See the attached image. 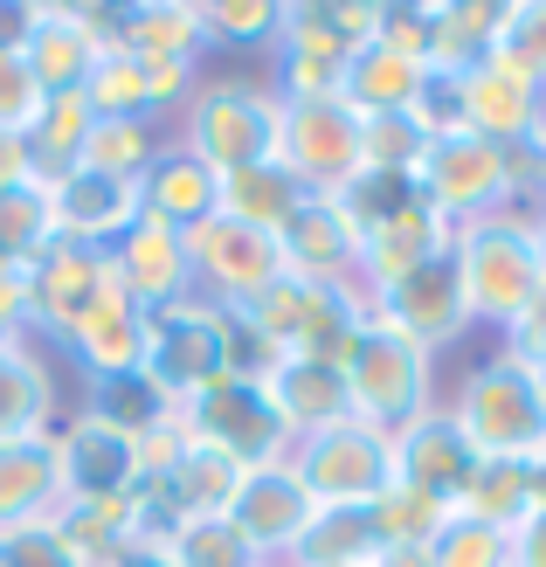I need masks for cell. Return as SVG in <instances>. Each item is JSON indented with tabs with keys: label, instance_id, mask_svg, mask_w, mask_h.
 Returning a JSON list of instances; mask_svg holds the SVG:
<instances>
[{
	"label": "cell",
	"instance_id": "cell-1",
	"mask_svg": "<svg viewBox=\"0 0 546 567\" xmlns=\"http://www.w3.org/2000/svg\"><path fill=\"white\" fill-rule=\"evenodd\" d=\"M450 264L464 277L477 332H512L546 298V249L533 215H484L450 236Z\"/></svg>",
	"mask_w": 546,
	"mask_h": 567
},
{
	"label": "cell",
	"instance_id": "cell-2",
	"mask_svg": "<svg viewBox=\"0 0 546 567\" xmlns=\"http://www.w3.org/2000/svg\"><path fill=\"white\" fill-rule=\"evenodd\" d=\"M443 409L456 415V430L471 436L484 464H539L546 457V388L519 353L492 347L484 360H471L464 381L443 394Z\"/></svg>",
	"mask_w": 546,
	"mask_h": 567
},
{
	"label": "cell",
	"instance_id": "cell-3",
	"mask_svg": "<svg viewBox=\"0 0 546 567\" xmlns=\"http://www.w3.org/2000/svg\"><path fill=\"white\" fill-rule=\"evenodd\" d=\"M277 125H284V97L270 91V76H200L187 104L174 111V146H187L208 174H243V166L277 159Z\"/></svg>",
	"mask_w": 546,
	"mask_h": 567
},
{
	"label": "cell",
	"instance_id": "cell-4",
	"mask_svg": "<svg viewBox=\"0 0 546 567\" xmlns=\"http://www.w3.org/2000/svg\"><path fill=\"white\" fill-rule=\"evenodd\" d=\"M339 374H347L353 422H367V430H381V436H401L415 415H429L443 402L436 394V353H422L415 339H401L381 319H367L353 353L339 360Z\"/></svg>",
	"mask_w": 546,
	"mask_h": 567
},
{
	"label": "cell",
	"instance_id": "cell-5",
	"mask_svg": "<svg viewBox=\"0 0 546 567\" xmlns=\"http://www.w3.org/2000/svg\"><path fill=\"white\" fill-rule=\"evenodd\" d=\"M146 374L174 394L194 402L200 388H215L236 374V339H228V305L187 291L181 305H166L146 319Z\"/></svg>",
	"mask_w": 546,
	"mask_h": 567
},
{
	"label": "cell",
	"instance_id": "cell-6",
	"mask_svg": "<svg viewBox=\"0 0 546 567\" xmlns=\"http://www.w3.org/2000/svg\"><path fill=\"white\" fill-rule=\"evenodd\" d=\"M409 181H415V194L450 221V229L512 208V194H505V146H492V138H477V132H436L422 146Z\"/></svg>",
	"mask_w": 546,
	"mask_h": 567
},
{
	"label": "cell",
	"instance_id": "cell-7",
	"mask_svg": "<svg viewBox=\"0 0 546 567\" xmlns=\"http://www.w3.org/2000/svg\"><path fill=\"white\" fill-rule=\"evenodd\" d=\"M284 457H291V471L305 477V492L319 505H373L394 485V436L367 430L353 415L319 436H298Z\"/></svg>",
	"mask_w": 546,
	"mask_h": 567
},
{
	"label": "cell",
	"instance_id": "cell-8",
	"mask_svg": "<svg viewBox=\"0 0 546 567\" xmlns=\"http://www.w3.org/2000/svg\"><path fill=\"white\" fill-rule=\"evenodd\" d=\"M277 159L291 166L311 194H326V202H332V194L367 166V118L347 111L339 97H298V104H284Z\"/></svg>",
	"mask_w": 546,
	"mask_h": 567
},
{
	"label": "cell",
	"instance_id": "cell-9",
	"mask_svg": "<svg viewBox=\"0 0 546 567\" xmlns=\"http://www.w3.org/2000/svg\"><path fill=\"white\" fill-rule=\"evenodd\" d=\"M181 430L194 443L228 450L236 464H270V457L291 450V430H284V415L270 402L264 374H228L215 388H200L194 402H181Z\"/></svg>",
	"mask_w": 546,
	"mask_h": 567
},
{
	"label": "cell",
	"instance_id": "cell-10",
	"mask_svg": "<svg viewBox=\"0 0 546 567\" xmlns=\"http://www.w3.org/2000/svg\"><path fill=\"white\" fill-rule=\"evenodd\" d=\"M456 118H464V132L492 138V146H519V138L546 132V76L492 49L484 63L456 76Z\"/></svg>",
	"mask_w": 546,
	"mask_h": 567
},
{
	"label": "cell",
	"instance_id": "cell-11",
	"mask_svg": "<svg viewBox=\"0 0 546 567\" xmlns=\"http://www.w3.org/2000/svg\"><path fill=\"white\" fill-rule=\"evenodd\" d=\"M373 319L394 326L401 339H415L422 353H443V347H464V339L477 332L471 319V298H464V277H456L450 249L436 264L409 270L401 284H388V291H373Z\"/></svg>",
	"mask_w": 546,
	"mask_h": 567
},
{
	"label": "cell",
	"instance_id": "cell-12",
	"mask_svg": "<svg viewBox=\"0 0 546 567\" xmlns=\"http://www.w3.org/2000/svg\"><path fill=\"white\" fill-rule=\"evenodd\" d=\"M187 270H194L200 298L249 305L256 291H270L284 277V257H277V236L243 229V221H228V215H208V221L187 229Z\"/></svg>",
	"mask_w": 546,
	"mask_h": 567
},
{
	"label": "cell",
	"instance_id": "cell-13",
	"mask_svg": "<svg viewBox=\"0 0 546 567\" xmlns=\"http://www.w3.org/2000/svg\"><path fill=\"white\" fill-rule=\"evenodd\" d=\"M63 450V498H138L146 492V443L111 430L97 415H63L55 422Z\"/></svg>",
	"mask_w": 546,
	"mask_h": 567
},
{
	"label": "cell",
	"instance_id": "cell-14",
	"mask_svg": "<svg viewBox=\"0 0 546 567\" xmlns=\"http://www.w3.org/2000/svg\"><path fill=\"white\" fill-rule=\"evenodd\" d=\"M477 450H471V436L456 430V415L436 402L429 415H415L409 430L394 436V485H409V492H422V498H436L443 513H456L464 505V492H471V477H477Z\"/></svg>",
	"mask_w": 546,
	"mask_h": 567
},
{
	"label": "cell",
	"instance_id": "cell-15",
	"mask_svg": "<svg viewBox=\"0 0 546 567\" xmlns=\"http://www.w3.org/2000/svg\"><path fill=\"white\" fill-rule=\"evenodd\" d=\"M311 513H319V498L305 492V477L291 471V457H270V464H249L243 485H236V505H228V519H236V533L284 567V554L298 547V533L311 526Z\"/></svg>",
	"mask_w": 546,
	"mask_h": 567
},
{
	"label": "cell",
	"instance_id": "cell-16",
	"mask_svg": "<svg viewBox=\"0 0 546 567\" xmlns=\"http://www.w3.org/2000/svg\"><path fill=\"white\" fill-rule=\"evenodd\" d=\"M21 284H28V332L63 339L83 311H91V298L111 284V257H104V249H83V243L55 236L42 257L21 270Z\"/></svg>",
	"mask_w": 546,
	"mask_h": 567
},
{
	"label": "cell",
	"instance_id": "cell-17",
	"mask_svg": "<svg viewBox=\"0 0 546 567\" xmlns=\"http://www.w3.org/2000/svg\"><path fill=\"white\" fill-rule=\"evenodd\" d=\"M146 319L153 311L138 305L119 277L104 284V291L91 298V311L55 339L76 367H83V381H104V374H132V367H146Z\"/></svg>",
	"mask_w": 546,
	"mask_h": 567
},
{
	"label": "cell",
	"instance_id": "cell-18",
	"mask_svg": "<svg viewBox=\"0 0 546 567\" xmlns=\"http://www.w3.org/2000/svg\"><path fill=\"white\" fill-rule=\"evenodd\" d=\"M104 49H111L104 8H49V0H42L35 35H28L21 63L35 70L42 97H70V91H83V83H91V70L104 63Z\"/></svg>",
	"mask_w": 546,
	"mask_h": 567
},
{
	"label": "cell",
	"instance_id": "cell-19",
	"mask_svg": "<svg viewBox=\"0 0 546 567\" xmlns=\"http://www.w3.org/2000/svg\"><path fill=\"white\" fill-rule=\"evenodd\" d=\"M200 83V70L187 63H146V55H125V49H104V63L91 70L83 97L97 104V118H174L187 104V91Z\"/></svg>",
	"mask_w": 546,
	"mask_h": 567
},
{
	"label": "cell",
	"instance_id": "cell-20",
	"mask_svg": "<svg viewBox=\"0 0 546 567\" xmlns=\"http://www.w3.org/2000/svg\"><path fill=\"white\" fill-rule=\"evenodd\" d=\"M49 194V215H55V236L63 243H83V249H104L119 243L138 215H146V202H138V181H111V174H91V166H76V174H63Z\"/></svg>",
	"mask_w": 546,
	"mask_h": 567
},
{
	"label": "cell",
	"instance_id": "cell-21",
	"mask_svg": "<svg viewBox=\"0 0 546 567\" xmlns=\"http://www.w3.org/2000/svg\"><path fill=\"white\" fill-rule=\"evenodd\" d=\"M111 277H119V284H125V291L146 305V311L181 305V298L194 291L187 236H181V229H166V221H153V215H138L132 229L111 243Z\"/></svg>",
	"mask_w": 546,
	"mask_h": 567
},
{
	"label": "cell",
	"instance_id": "cell-22",
	"mask_svg": "<svg viewBox=\"0 0 546 567\" xmlns=\"http://www.w3.org/2000/svg\"><path fill=\"white\" fill-rule=\"evenodd\" d=\"M277 257H284V277H298V284H347V277H360V236L339 215V202L311 194L277 229Z\"/></svg>",
	"mask_w": 546,
	"mask_h": 567
},
{
	"label": "cell",
	"instance_id": "cell-23",
	"mask_svg": "<svg viewBox=\"0 0 546 567\" xmlns=\"http://www.w3.org/2000/svg\"><path fill=\"white\" fill-rule=\"evenodd\" d=\"M450 236H456V229L422 202V194H415L409 208L381 215V221L360 236V284H367V298L388 291V284H401V277L422 270V264H436L443 249H450Z\"/></svg>",
	"mask_w": 546,
	"mask_h": 567
},
{
	"label": "cell",
	"instance_id": "cell-24",
	"mask_svg": "<svg viewBox=\"0 0 546 567\" xmlns=\"http://www.w3.org/2000/svg\"><path fill=\"white\" fill-rule=\"evenodd\" d=\"M104 35L111 49L146 55V63H187L200 70V0H132V8H104Z\"/></svg>",
	"mask_w": 546,
	"mask_h": 567
},
{
	"label": "cell",
	"instance_id": "cell-25",
	"mask_svg": "<svg viewBox=\"0 0 546 567\" xmlns=\"http://www.w3.org/2000/svg\"><path fill=\"white\" fill-rule=\"evenodd\" d=\"M264 388H270V402H277V415H284V430H291V443H298V436H319V430H332V422L353 415L347 374H339L332 360L284 353L270 374H264Z\"/></svg>",
	"mask_w": 546,
	"mask_h": 567
},
{
	"label": "cell",
	"instance_id": "cell-26",
	"mask_svg": "<svg viewBox=\"0 0 546 567\" xmlns=\"http://www.w3.org/2000/svg\"><path fill=\"white\" fill-rule=\"evenodd\" d=\"M63 513V450L49 436L0 443V526H42Z\"/></svg>",
	"mask_w": 546,
	"mask_h": 567
},
{
	"label": "cell",
	"instance_id": "cell-27",
	"mask_svg": "<svg viewBox=\"0 0 546 567\" xmlns=\"http://www.w3.org/2000/svg\"><path fill=\"white\" fill-rule=\"evenodd\" d=\"M422 83H429V70L415 55H401L394 42H367V49L347 55V70H339V104L360 111V118H409Z\"/></svg>",
	"mask_w": 546,
	"mask_h": 567
},
{
	"label": "cell",
	"instance_id": "cell-28",
	"mask_svg": "<svg viewBox=\"0 0 546 567\" xmlns=\"http://www.w3.org/2000/svg\"><path fill=\"white\" fill-rule=\"evenodd\" d=\"M373 319V298H367V284L347 277V284H298V332H291V353L305 360H347L353 353V339L367 332Z\"/></svg>",
	"mask_w": 546,
	"mask_h": 567
},
{
	"label": "cell",
	"instance_id": "cell-29",
	"mask_svg": "<svg viewBox=\"0 0 546 567\" xmlns=\"http://www.w3.org/2000/svg\"><path fill=\"white\" fill-rule=\"evenodd\" d=\"M138 202H146V215L153 221H166V229H194V221H208V215H222V174H208L187 146H166L153 153V166L138 174Z\"/></svg>",
	"mask_w": 546,
	"mask_h": 567
},
{
	"label": "cell",
	"instance_id": "cell-30",
	"mask_svg": "<svg viewBox=\"0 0 546 567\" xmlns=\"http://www.w3.org/2000/svg\"><path fill=\"white\" fill-rule=\"evenodd\" d=\"M55 533L76 554V567H111L146 540V513H138V498H63Z\"/></svg>",
	"mask_w": 546,
	"mask_h": 567
},
{
	"label": "cell",
	"instance_id": "cell-31",
	"mask_svg": "<svg viewBox=\"0 0 546 567\" xmlns=\"http://www.w3.org/2000/svg\"><path fill=\"white\" fill-rule=\"evenodd\" d=\"M55 374L49 360L28 347V339H8L0 347V443H21V436H49L55 430Z\"/></svg>",
	"mask_w": 546,
	"mask_h": 567
},
{
	"label": "cell",
	"instance_id": "cell-32",
	"mask_svg": "<svg viewBox=\"0 0 546 567\" xmlns=\"http://www.w3.org/2000/svg\"><path fill=\"white\" fill-rule=\"evenodd\" d=\"M91 132H97V104L70 91V97H42L35 111V125H28V166H35V187H55L63 174H76L83 166V146H91Z\"/></svg>",
	"mask_w": 546,
	"mask_h": 567
},
{
	"label": "cell",
	"instance_id": "cell-33",
	"mask_svg": "<svg viewBox=\"0 0 546 567\" xmlns=\"http://www.w3.org/2000/svg\"><path fill=\"white\" fill-rule=\"evenodd\" d=\"M305 202H311V187H305L284 159L243 166V174H228V181H222V215H228V221H243V229H264V236H277Z\"/></svg>",
	"mask_w": 546,
	"mask_h": 567
},
{
	"label": "cell",
	"instance_id": "cell-34",
	"mask_svg": "<svg viewBox=\"0 0 546 567\" xmlns=\"http://www.w3.org/2000/svg\"><path fill=\"white\" fill-rule=\"evenodd\" d=\"M83 415H97V422H111V430H125V436H159V430H174L181 422V402L166 394L146 367H132V374H104V381H91V402H83Z\"/></svg>",
	"mask_w": 546,
	"mask_h": 567
},
{
	"label": "cell",
	"instance_id": "cell-35",
	"mask_svg": "<svg viewBox=\"0 0 546 567\" xmlns=\"http://www.w3.org/2000/svg\"><path fill=\"white\" fill-rule=\"evenodd\" d=\"M373 554H381V533H373L367 505H319L284 567H367Z\"/></svg>",
	"mask_w": 546,
	"mask_h": 567
},
{
	"label": "cell",
	"instance_id": "cell-36",
	"mask_svg": "<svg viewBox=\"0 0 546 567\" xmlns=\"http://www.w3.org/2000/svg\"><path fill=\"white\" fill-rule=\"evenodd\" d=\"M153 540L166 547V560H174V567H270L236 533V519H228V513H215V519H181V526L153 533Z\"/></svg>",
	"mask_w": 546,
	"mask_h": 567
},
{
	"label": "cell",
	"instance_id": "cell-37",
	"mask_svg": "<svg viewBox=\"0 0 546 567\" xmlns=\"http://www.w3.org/2000/svg\"><path fill=\"white\" fill-rule=\"evenodd\" d=\"M159 146H166L159 118H97L91 146H83V166H91V174H111V181H138Z\"/></svg>",
	"mask_w": 546,
	"mask_h": 567
},
{
	"label": "cell",
	"instance_id": "cell-38",
	"mask_svg": "<svg viewBox=\"0 0 546 567\" xmlns=\"http://www.w3.org/2000/svg\"><path fill=\"white\" fill-rule=\"evenodd\" d=\"M55 243V215L42 187H8L0 194V270H28Z\"/></svg>",
	"mask_w": 546,
	"mask_h": 567
},
{
	"label": "cell",
	"instance_id": "cell-39",
	"mask_svg": "<svg viewBox=\"0 0 546 567\" xmlns=\"http://www.w3.org/2000/svg\"><path fill=\"white\" fill-rule=\"evenodd\" d=\"M200 35L215 49H277L284 0H200Z\"/></svg>",
	"mask_w": 546,
	"mask_h": 567
},
{
	"label": "cell",
	"instance_id": "cell-40",
	"mask_svg": "<svg viewBox=\"0 0 546 567\" xmlns=\"http://www.w3.org/2000/svg\"><path fill=\"white\" fill-rule=\"evenodd\" d=\"M456 513H471V519H492V526H519L533 513V464H477L471 477V492Z\"/></svg>",
	"mask_w": 546,
	"mask_h": 567
},
{
	"label": "cell",
	"instance_id": "cell-41",
	"mask_svg": "<svg viewBox=\"0 0 546 567\" xmlns=\"http://www.w3.org/2000/svg\"><path fill=\"white\" fill-rule=\"evenodd\" d=\"M429 567H512V533L492 519L450 513L429 540Z\"/></svg>",
	"mask_w": 546,
	"mask_h": 567
},
{
	"label": "cell",
	"instance_id": "cell-42",
	"mask_svg": "<svg viewBox=\"0 0 546 567\" xmlns=\"http://www.w3.org/2000/svg\"><path fill=\"white\" fill-rule=\"evenodd\" d=\"M367 513H373L381 547H429V540H436V526L450 519L436 498H422V492H409V485H388L381 498L367 505Z\"/></svg>",
	"mask_w": 546,
	"mask_h": 567
},
{
	"label": "cell",
	"instance_id": "cell-43",
	"mask_svg": "<svg viewBox=\"0 0 546 567\" xmlns=\"http://www.w3.org/2000/svg\"><path fill=\"white\" fill-rule=\"evenodd\" d=\"M429 132L415 118H367V166L373 174H415Z\"/></svg>",
	"mask_w": 546,
	"mask_h": 567
},
{
	"label": "cell",
	"instance_id": "cell-44",
	"mask_svg": "<svg viewBox=\"0 0 546 567\" xmlns=\"http://www.w3.org/2000/svg\"><path fill=\"white\" fill-rule=\"evenodd\" d=\"M0 567H76V554L63 547L55 519H42V526H0Z\"/></svg>",
	"mask_w": 546,
	"mask_h": 567
},
{
	"label": "cell",
	"instance_id": "cell-45",
	"mask_svg": "<svg viewBox=\"0 0 546 567\" xmlns=\"http://www.w3.org/2000/svg\"><path fill=\"white\" fill-rule=\"evenodd\" d=\"M498 49L512 55V63H526L533 76H546V0H512Z\"/></svg>",
	"mask_w": 546,
	"mask_h": 567
},
{
	"label": "cell",
	"instance_id": "cell-46",
	"mask_svg": "<svg viewBox=\"0 0 546 567\" xmlns=\"http://www.w3.org/2000/svg\"><path fill=\"white\" fill-rule=\"evenodd\" d=\"M42 111V83L21 55H0V132H28Z\"/></svg>",
	"mask_w": 546,
	"mask_h": 567
},
{
	"label": "cell",
	"instance_id": "cell-47",
	"mask_svg": "<svg viewBox=\"0 0 546 567\" xmlns=\"http://www.w3.org/2000/svg\"><path fill=\"white\" fill-rule=\"evenodd\" d=\"M498 347H505V353H519L526 367H546V298H539L512 332H498Z\"/></svg>",
	"mask_w": 546,
	"mask_h": 567
},
{
	"label": "cell",
	"instance_id": "cell-48",
	"mask_svg": "<svg viewBox=\"0 0 546 567\" xmlns=\"http://www.w3.org/2000/svg\"><path fill=\"white\" fill-rule=\"evenodd\" d=\"M8 339H28V284L21 270H0V347Z\"/></svg>",
	"mask_w": 546,
	"mask_h": 567
},
{
	"label": "cell",
	"instance_id": "cell-49",
	"mask_svg": "<svg viewBox=\"0 0 546 567\" xmlns=\"http://www.w3.org/2000/svg\"><path fill=\"white\" fill-rule=\"evenodd\" d=\"M35 14H42V0H0V55H21L28 49Z\"/></svg>",
	"mask_w": 546,
	"mask_h": 567
},
{
	"label": "cell",
	"instance_id": "cell-50",
	"mask_svg": "<svg viewBox=\"0 0 546 567\" xmlns=\"http://www.w3.org/2000/svg\"><path fill=\"white\" fill-rule=\"evenodd\" d=\"M512 567H546V505H533V513L512 526Z\"/></svg>",
	"mask_w": 546,
	"mask_h": 567
},
{
	"label": "cell",
	"instance_id": "cell-51",
	"mask_svg": "<svg viewBox=\"0 0 546 567\" xmlns=\"http://www.w3.org/2000/svg\"><path fill=\"white\" fill-rule=\"evenodd\" d=\"M8 187H35V166H28V138L0 132V194Z\"/></svg>",
	"mask_w": 546,
	"mask_h": 567
},
{
	"label": "cell",
	"instance_id": "cell-52",
	"mask_svg": "<svg viewBox=\"0 0 546 567\" xmlns=\"http://www.w3.org/2000/svg\"><path fill=\"white\" fill-rule=\"evenodd\" d=\"M111 567H174V560H166V547H159V540H138L132 554H119Z\"/></svg>",
	"mask_w": 546,
	"mask_h": 567
},
{
	"label": "cell",
	"instance_id": "cell-53",
	"mask_svg": "<svg viewBox=\"0 0 546 567\" xmlns=\"http://www.w3.org/2000/svg\"><path fill=\"white\" fill-rule=\"evenodd\" d=\"M367 567H429V547H381Z\"/></svg>",
	"mask_w": 546,
	"mask_h": 567
},
{
	"label": "cell",
	"instance_id": "cell-54",
	"mask_svg": "<svg viewBox=\"0 0 546 567\" xmlns=\"http://www.w3.org/2000/svg\"><path fill=\"white\" fill-rule=\"evenodd\" d=\"M539 249H546V215H539Z\"/></svg>",
	"mask_w": 546,
	"mask_h": 567
},
{
	"label": "cell",
	"instance_id": "cell-55",
	"mask_svg": "<svg viewBox=\"0 0 546 567\" xmlns=\"http://www.w3.org/2000/svg\"><path fill=\"white\" fill-rule=\"evenodd\" d=\"M270 567H277V560H270Z\"/></svg>",
	"mask_w": 546,
	"mask_h": 567
}]
</instances>
